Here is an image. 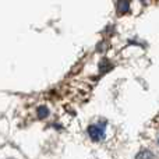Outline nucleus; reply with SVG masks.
Wrapping results in <instances>:
<instances>
[{"mask_svg":"<svg viewBox=\"0 0 159 159\" xmlns=\"http://www.w3.org/2000/svg\"><path fill=\"white\" fill-rule=\"evenodd\" d=\"M137 159H152V155L149 152H144V154H140Z\"/></svg>","mask_w":159,"mask_h":159,"instance_id":"nucleus-4","label":"nucleus"},{"mask_svg":"<svg viewBox=\"0 0 159 159\" xmlns=\"http://www.w3.org/2000/svg\"><path fill=\"white\" fill-rule=\"evenodd\" d=\"M130 7V3L129 2H119L117 3V8L120 13H124V11H127Z\"/></svg>","mask_w":159,"mask_h":159,"instance_id":"nucleus-2","label":"nucleus"},{"mask_svg":"<svg viewBox=\"0 0 159 159\" xmlns=\"http://www.w3.org/2000/svg\"><path fill=\"white\" fill-rule=\"evenodd\" d=\"M48 115H49V112H48L46 107H39V109H38V117H39V119L46 117Z\"/></svg>","mask_w":159,"mask_h":159,"instance_id":"nucleus-3","label":"nucleus"},{"mask_svg":"<svg viewBox=\"0 0 159 159\" xmlns=\"http://www.w3.org/2000/svg\"><path fill=\"white\" fill-rule=\"evenodd\" d=\"M103 133H105V129L103 126L99 127V126H89L88 127V134L89 137L92 138V141H101L103 138Z\"/></svg>","mask_w":159,"mask_h":159,"instance_id":"nucleus-1","label":"nucleus"}]
</instances>
